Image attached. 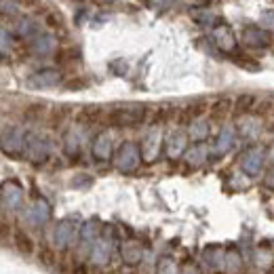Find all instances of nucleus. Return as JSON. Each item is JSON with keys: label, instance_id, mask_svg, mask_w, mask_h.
<instances>
[{"label": "nucleus", "instance_id": "a878e982", "mask_svg": "<svg viewBox=\"0 0 274 274\" xmlns=\"http://www.w3.org/2000/svg\"><path fill=\"white\" fill-rule=\"evenodd\" d=\"M21 4H36V0H19Z\"/></svg>", "mask_w": 274, "mask_h": 274}, {"label": "nucleus", "instance_id": "4be33fe9", "mask_svg": "<svg viewBox=\"0 0 274 274\" xmlns=\"http://www.w3.org/2000/svg\"><path fill=\"white\" fill-rule=\"evenodd\" d=\"M66 118V110H55L53 118H51V127H59V122Z\"/></svg>", "mask_w": 274, "mask_h": 274}, {"label": "nucleus", "instance_id": "20e7f679", "mask_svg": "<svg viewBox=\"0 0 274 274\" xmlns=\"http://www.w3.org/2000/svg\"><path fill=\"white\" fill-rule=\"evenodd\" d=\"M23 154H26L32 162H42L46 158V154H49V144H46L42 137L30 133V135L26 137V148H23Z\"/></svg>", "mask_w": 274, "mask_h": 274}, {"label": "nucleus", "instance_id": "4468645a", "mask_svg": "<svg viewBox=\"0 0 274 274\" xmlns=\"http://www.w3.org/2000/svg\"><path fill=\"white\" fill-rule=\"evenodd\" d=\"M156 142H158V135L156 133H150L146 139V148H144V154H146V160H152L154 154H156Z\"/></svg>", "mask_w": 274, "mask_h": 274}, {"label": "nucleus", "instance_id": "2eb2a0df", "mask_svg": "<svg viewBox=\"0 0 274 274\" xmlns=\"http://www.w3.org/2000/svg\"><path fill=\"white\" fill-rule=\"evenodd\" d=\"M17 2L15 0H0V13L4 15V17H15L17 15Z\"/></svg>", "mask_w": 274, "mask_h": 274}, {"label": "nucleus", "instance_id": "7ed1b4c3", "mask_svg": "<svg viewBox=\"0 0 274 274\" xmlns=\"http://www.w3.org/2000/svg\"><path fill=\"white\" fill-rule=\"evenodd\" d=\"M21 200H23V190L17 182L9 179V182H4L0 186V202H2L4 209H9V211L19 209Z\"/></svg>", "mask_w": 274, "mask_h": 274}, {"label": "nucleus", "instance_id": "412c9836", "mask_svg": "<svg viewBox=\"0 0 274 274\" xmlns=\"http://www.w3.org/2000/svg\"><path fill=\"white\" fill-rule=\"evenodd\" d=\"M74 57H76V51L74 49H64V51L57 53V61H61V64H66V61L74 59Z\"/></svg>", "mask_w": 274, "mask_h": 274}, {"label": "nucleus", "instance_id": "f257e3e1", "mask_svg": "<svg viewBox=\"0 0 274 274\" xmlns=\"http://www.w3.org/2000/svg\"><path fill=\"white\" fill-rule=\"evenodd\" d=\"M26 148V135L17 127H9L0 133V150L9 156H19Z\"/></svg>", "mask_w": 274, "mask_h": 274}, {"label": "nucleus", "instance_id": "f03ea898", "mask_svg": "<svg viewBox=\"0 0 274 274\" xmlns=\"http://www.w3.org/2000/svg\"><path fill=\"white\" fill-rule=\"evenodd\" d=\"M146 118V108H129V110H114L108 116V122L114 127H135L144 122Z\"/></svg>", "mask_w": 274, "mask_h": 274}, {"label": "nucleus", "instance_id": "0eeeda50", "mask_svg": "<svg viewBox=\"0 0 274 274\" xmlns=\"http://www.w3.org/2000/svg\"><path fill=\"white\" fill-rule=\"evenodd\" d=\"M28 219H30V222H32L34 226L44 224L46 219H49V205H46L44 200H38L36 205L32 207V211L28 213Z\"/></svg>", "mask_w": 274, "mask_h": 274}, {"label": "nucleus", "instance_id": "9d476101", "mask_svg": "<svg viewBox=\"0 0 274 274\" xmlns=\"http://www.w3.org/2000/svg\"><path fill=\"white\" fill-rule=\"evenodd\" d=\"M253 106H255V97H253V95H240V97L236 99V104H234L232 108H234V114L240 116V114L251 112Z\"/></svg>", "mask_w": 274, "mask_h": 274}, {"label": "nucleus", "instance_id": "9b49d317", "mask_svg": "<svg viewBox=\"0 0 274 274\" xmlns=\"http://www.w3.org/2000/svg\"><path fill=\"white\" fill-rule=\"evenodd\" d=\"M93 152H95L97 158H108V154H110V139H108V135H99L95 139V148H93Z\"/></svg>", "mask_w": 274, "mask_h": 274}, {"label": "nucleus", "instance_id": "6ab92c4d", "mask_svg": "<svg viewBox=\"0 0 274 274\" xmlns=\"http://www.w3.org/2000/svg\"><path fill=\"white\" fill-rule=\"evenodd\" d=\"M70 234H72V232L68 230V224H64L59 228V232L55 234V240H57V245H66V242L70 240Z\"/></svg>", "mask_w": 274, "mask_h": 274}, {"label": "nucleus", "instance_id": "aec40b11", "mask_svg": "<svg viewBox=\"0 0 274 274\" xmlns=\"http://www.w3.org/2000/svg\"><path fill=\"white\" fill-rule=\"evenodd\" d=\"M11 44H13V40H11V36L4 32V30H0V51L2 53H6L11 49Z\"/></svg>", "mask_w": 274, "mask_h": 274}, {"label": "nucleus", "instance_id": "ddd939ff", "mask_svg": "<svg viewBox=\"0 0 274 274\" xmlns=\"http://www.w3.org/2000/svg\"><path fill=\"white\" fill-rule=\"evenodd\" d=\"M53 49V38L51 36H38L34 40V51L36 53H49Z\"/></svg>", "mask_w": 274, "mask_h": 274}, {"label": "nucleus", "instance_id": "f3484780", "mask_svg": "<svg viewBox=\"0 0 274 274\" xmlns=\"http://www.w3.org/2000/svg\"><path fill=\"white\" fill-rule=\"evenodd\" d=\"M34 32H36V26H34L32 21H28V19H26V21H21V23H19V28H17V34L23 36V38L32 36Z\"/></svg>", "mask_w": 274, "mask_h": 274}, {"label": "nucleus", "instance_id": "dca6fc26", "mask_svg": "<svg viewBox=\"0 0 274 274\" xmlns=\"http://www.w3.org/2000/svg\"><path fill=\"white\" fill-rule=\"evenodd\" d=\"M184 142H186V137L184 135H177L171 139V144H169V156H177L179 152H182V148H184Z\"/></svg>", "mask_w": 274, "mask_h": 274}, {"label": "nucleus", "instance_id": "b1692460", "mask_svg": "<svg viewBox=\"0 0 274 274\" xmlns=\"http://www.w3.org/2000/svg\"><path fill=\"white\" fill-rule=\"evenodd\" d=\"M72 274H89L87 264H76V266H74V270H72Z\"/></svg>", "mask_w": 274, "mask_h": 274}, {"label": "nucleus", "instance_id": "423d86ee", "mask_svg": "<svg viewBox=\"0 0 274 274\" xmlns=\"http://www.w3.org/2000/svg\"><path fill=\"white\" fill-rule=\"evenodd\" d=\"M118 167L122 171H131V169H135V164H137V150H135V146L133 144H124L120 148V152H118Z\"/></svg>", "mask_w": 274, "mask_h": 274}, {"label": "nucleus", "instance_id": "5701e85b", "mask_svg": "<svg viewBox=\"0 0 274 274\" xmlns=\"http://www.w3.org/2000/svg\"><path fill=\"white\" fill-rule=\"evenodd\" d=\"M66 87L68 89H84V87H87V82H84V80H70Z\"/></svg>", "mask_w": 274, "mask_h": 274}, {"label": "nucleus", "instance_id": "6e6552de", "mask_svg": "<svg viewBox=\"0 0 274 274\" xmlns=\"http://www.w3.org/2000/svg\"><path fill=\"white\" fill-rule=\"evenodd\" d=\"M13 238H15V247H17L23 255H32L34 253V240L30 238L23 230H15Z\"/></svg>", "mask_w": 274, "mask_h": 274}, {"label": "nucleus", "instance_id": "39448f33", "mask_svg": "<svg viewBox=\"0 0 274 274\" xmlns=\"http://www.w3.org/2000/svg\"><path fill=\"white\" fill-rule=\"evenodd\" d=\"M61 80L59 72H55V70H42V72H36L30 76L28 84L34 89H42V87H55Z\"/></svg>", "mask_w": 274, "mask_h": 274}, {"label": "nucleus", "instance_id": "bb28decb", "mask_svg": "<svg viewBox=\"0 0 274 274\" xmlns=\"http://www.w3.org/2000/svg\"><path fill=\"white\" fill-rule=\"evenodd\" d=\"M268 274H274V268H272V270H270V272H268Z\"/></svg>", "mask_w": 274, "mask_h": 274}, {"label": "nucleus", "instance_id": "a211bd4d", "mask_svg": "<svg viewBox=\"0 0 274 274\" xmlns=\"http://www.w3.org/2000/svg\"><path fill=\"white\" fill-rule=\"evenodd\" d=\"M38 257H40V262L44 266H53L55 264V253H53V249H49V247H42L40 253H38Z\"/></svg>", "mask_w": 274, "mask_h": 274}, {"label": "nucleus", "instance_id": "1a4fd4ad", "mask_svg": "<svg viewBox=\"0 0 274 274\" xmlns=\"http://www.w3.org/2000/svg\"><path fill=\"white\" fill-rule=\"evenodd\" d=\"M232 110V101L230 99H217L213 106H211V118L213 120H224L226 116L230 114Z\"/></svg>", "mask_w": 274, "mask_h": 274}, {"label": "nucleus", "instance_id": "f8f14e48", "mask_svg": "<svg viewBox=\"0 0 274 274\" xmlns=\"http://www.w3.org/2000/svg\"><path fill=\"white\" fill-rule=\"evenodd\" d=\"M99 108H84L80 114H78V122H87V124H91V122H95L97 118H99Z\"/></svg>", "mask_w": 274, "mask_h": 274}, {"label": "nucleus", "instance_id": "393cba45", "mask_svg": "<svg viewBox=\"0 0 274 274\" xmlns=\"http://www.w3.org/2000/svg\"><path fill=\"white\" fill-rule=\"evenodd\" d=\"M38 112H42V106H32V108H30L28 110V118H36V116H38Z\"/></svg>", "mask_w": 274, "mask_h": 274}]
</instances>
